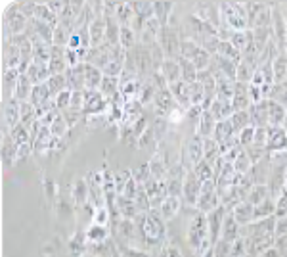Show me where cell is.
<instances>
[{"mask_svg": "<svg viewBox=\"0 0 287 257\" xmlns=\"http://www.w3.org/2000/svg\"><path fill=\"white\" fill-rule=\"evenodd\" d=\"M253 41H255V46L257 50H262L268 42L272 41L270 39V33H272V27H261V29H253Z\"/></svg>", "mask_w": 287, "mask_h": 257, "instance_id": "39", "label": "cell"}, {"mask_svg": "<svg viewBox=\"0 0 287 257\" xmlns=\"http://www.w3.org/2000/svg\"><path fill=\"white\" fill-rule=\"evenodd\" d=\"M105 31H107V21L105 17H94L90 25H88V33H90V48H98L105 42Z\"/></svg>", "mask_w": 287, "mask_h": 257, "instance_id": "13", "label": "cell"}, {"mask_svg": "<svg viewBox=\"0 0 287 257\" xmlns=\"http://www.w3.org/2000/svg\"><path fill=\"white\" fill-rule=\"evenodd\" d=\"M197 83H201V86L205 88V94L211 96V98H216V79L209 69L197 73Z\"/></svg>", "mask_w": 287, "mask_h": 257, "instance_id": "28", "label": "cell"}, {"mask_svg": "<svg viewBox=\"0 0 287 257\" xmlns=\"http://www.w3.org/2000/svg\"><path fill=\"white\" fill-rule=\"evenodd\" d=\"M249 165H251L249 154H247V152H241V154H239V158H237V160H235V163H234L235 171H237V173H243V171L247 169Z\"/></svg>", "mask_w": 287, "mask_h": 257, "instance_id": "53", "label": "cell"}, {"mask_svg": "<svg viewBox=\"0 0 287 257\" xmlns=\"http://www.w3.org/2000/svg\"><path fill=\"white\" fill-rule=\"evenodd\" d=\"M119 85H121V79H119V77L104 75V81L100 85V92L111 98V96H115L119 92Z\"/></svg>", "mask_w": 287, "mask_h": 257, "instance_id": "38", "label": "cell"}, {"mask_svg": "<svg viewBox=\"0 0 287 257\" xmlns=\"http://www.w3.org/2000/svg\"><path fill=\"white\" fill-rule=\"evenodd\" d=\"M35 121H39V117H37V108H35L31 102H21V123L29 129Z\"/></svg>", "mask_w": 287, "mask_h": 257, "instance_id": "40", "label": "cell"}, {"mask_svg": "<svg viewBox=\"0 0 287 257\" xmlns=\"http://www.w3.org/2000/svg\"><path fill=\"white\" fill-rule=\"evenodd\" d=\"M132 58H134V64L138 69V75L140 77H147V75H153L155 69H153V60H151V52L147 46L144 44H136V48L131 50Z\"/></svg>", "mask_w": 287, "mask_h": 257, "instance_id": "4", "label": "cell"}, {"mask_svg": "<svg viewBox=\"0 0 287 257\" xmlns=\"http://www.w3.org/2000/svg\"><path fill=\"white\" fill-rule=\"evenodd\" d=\"M268 150H286L287 148V131L284 127L280 129H270L268 127Z\"/></svg>", "mask_w": 287, "mask_h": 257, "instance_id": "21", "label": "cell"}, {"mask_svg": "<svg viewBox=\"0 0 287 257\" xmlns=\"http://www.w3.org/2000/svg\"><path fill=\"white\" fill-rule=\"evenodd\" d=\"M46 86H48V90H50V96H52V100L56 96H60L64 90H67V77L66 73L64 75H52L48 81H46Z\"/></svg>", "mask_w": 287, "mask_h": 257, "instance_id": "30", "label": "cell"}, {"mask_svg": "<svg viewBox=\"0 0 287 257\" xmlns=\"http://www.w3.org/2000/svg\"><path fill=\"white\" fill-rule=\"evenodd\" d=\"M196 176L201 180V182H207V180H211V176H213V169H211V165L205 162V160L196 165Z\"/></svg>", "mask_w": 287, "mask_h": 257, "instance_id": "47", "label": "cell"}, {"mask_svg": "<svg viewBox=\"0 0 287 257\" xmlns=\"http://www.w3.org/2000/svg\"><path fill=\"white\" fill-rule=\"evenodd\" d=\"M284 129L287 131V117H286V123H284Z\"/></svg>", "mask_w": 287, "mask_h": 257, "instance_id": "57", "label": "cell"}, {"mask_svg": "<svg viewBox=\"0 0 287 257\" xmlns=\"http://www.w3.org/2000/svg\"><path fill=\"white\" fill-rule=\"evenodd\" d=\"M287 117V109L284 104L276 102V100H268V127L270 129H280Z\"/></svg>", "mask_w": 287, "mask_h": 257, "instance_id": "14", "label": "cell"}, {"mask_svg": "<svg viewBox=\"0 0 287 257\" xmlns=\"http://www.w3.org/2000/svg\"><path fill=\"white\" fill-rule=\"evenodd\" d=\"M211 113H213V117L218 121H228L232 115H234V108H232V102H224V100H218V98H215V102H213V106L209 109Z\"/></svg>", "mask_w": 287, "mask_h": 257, "instance_id": "20", "label": "cell"}, {"mask_svg": "<svg viewBox=\"0 0 287 257\" xmlns=\"http://www.w3.org/2000/svg\"><path fill=\"white\" fill-rule=\"evenodd\" d=\"M159 73L165 77V81L169 83H176V81H182V71H180V66H178V62L176 60H172V58H167L165 62H163V66L159 69Z\"/></svg>", "mask_w": 287, "mask_h": 257, "instance_id": "18", "label": "cell"}, {"mask_svg": "<svg viewBox=\"0 0 287 257\" xmlns=\"http://www.w3.org/2000/svg\"><path fill=\"white\" fill-rule=\"evenodd\" d=\"M190 92H192V106H203V102H205V88L201 86V83H194V85H190Z\"/></svg>", "mask_w": 287, "mask_h": 257, "instance_id": "44", "label": "cell"}, {"mask_svg": "<svg viewBox=\"0 0 287 257\" xmlns=\"http://www.w3.org/2000/svg\"><path fill=\"white\" fill-rule=\"evenodd\" d=\"M266 144H268V127H257V131H255V140H253V146L264 148Z\"/></svg>", "mask_w": 287, "mask_h": 257, "instance_id": "49", "label": "cell"}, {"mask_svg": "<svg viewBox=\"0 0 287 257\" xmlns=\"http://www.w3.org/2000/svg\"><path fill=\"white\" fill-rule=\"evenodd\" d=\"M172 4H169V2H157V4H153V17H157L159 19V23L163 25V27H167L169 25V19L170 17V12H172Z\"/></svg>", "mask_w": 287, "mask_h": 257, "instance_id": "35", "label": "cell"}, {"mask_svg": "<svg viewBox=\"0 0 287 257\" xmlns=\"http://www.w3.org/2000/svg\"><path fill=\"white\" fill-rule=\"evenodd\" d=\"M218 56H224V58H228V60H234L235 64H241V62H243V54H241L230 41H220Z\"/></svg>", "mask_w": 287, "mask_h": 257, "instance_id": "34", "label": "cell"}, {"mask_svg": "<svg viewBox=\"0 0 287 257\" xmlns=\"http://www.w3.org/2000/svg\"><path fill=\"white\" fill-rule=\"evenodd\" d=\"M232 108H234V113L235 111H247V109L251 108V100H249V85L235 81Z\"/></svg>", "mask_w": 287, "mask_h": 257, "instance_id": "11", "label": "cell"}, {"mask_svg": "<svg viewBox=\"0 0 287 257\" xmlns=\"http://www.w3.org/2000/svg\"><path fill=\"white\" fill-rule=\"evenodd\" d=\"M127 50L117 44V46H113L111 48V56H109V64H107V68L104 69V75H109V77H119L121 73H123V69H125V62H127Z\"/></svg>", "mask_w": 287, "mask_h": 257, "instance_id": "5", "label": "cell"}, {"mask_svg": "<svg viewBox=\"0 0 287 257\" xmlns=\"http://www.w3.org/2000/svg\"><path fill=\"white\" fill-rule=\"evenodd\" d=\"M253 73H255V66H251V64H247V62H241V64H237L235 81L249 85V83H251V79H253Z\"/></svg>", "mask_w": 287, "mask_h": 257, "instance_id": "42", "label": "cell"}, {"mask_svg": "<svg viewBox=\"0 0 287 257\" xmlns=\"http://www.w3.org/2000/svg\"><path fill=\"white\" fill-rule=\"evenodd\" d=\"M35 17L40 19V21H44V23H48V25H52V27H56V25L60 23V17H58V15L54 14L52 10L48 8V4H37Z\"/></svg>", "mask_w": 287, "mask_h": 257, "instance_id": "31", "label": "cell"}, {"mask_svg": "<svg viewBox=\"0 0 287 257\" xmlns=\"http://www.w3.org/2000/svg\"><path fill=\"white\" fill-rule=\"evenodd\" d=\"M234 136H235V131L234 127H232V123H230V119H228V121L216 123L215 133H213V138L216 140V144H222V142H226V140H230V138H234Z\"/></svg>", "mask_w": 287, "mask_h": 257, "instance_id": "27", "label": "cell"}, {"mask_svg": "<svg viewBox=\"0 0 287 257\" xmlns=\"http://www.w3.org/2000/svg\"><path fill=\"white\" fill-rule=\"evenodd\" d=\"M215 127H216V119L213 117V113L211 111H203L201 119L197 123V135L203 136V138H213Z\"/></svg>", "mask_w": 287, "mask_h": 257, "instance_id": "23", "label": "cell"}, {"mask_svg": "<svg viewBox=\"0 0 287 257\" xmlns=\"http://www.w3.org/2000/svg\"><path fill=\"white\" fill-rule=\"evenodd\" d=\"M272 69H274L276 85H282V83L287 81V54L286 52L276 56V60L272 62Z\"/></svg>", "mask_w": 287, "mask_h": 257, "instance_id": "26", "label": "cell"}, {"mask_svg": "<svg viewBox=\"0 0 287 257\" xmlns=\"http://www.w3.org/2000/svg\"><path fill=\"white\" fill-rule=\"evenodd\" d=\"M211 60H213V56L207 52V50H199L196 54V58L192 60L194 62V66H196V69L197 71H205V69H209V66H211Z\"/></svg>", "mask_w": 287, "mask_h": 257, "instance_id": "45", "label": "cell"}, {"mask_svg": "<svg viewBox=\"0 0 287 257\" xmlns=\"http://www.w3.org/2000/svg\"><path fill=\"white\" fill-rule=\"evenodd\" d=\"M71 96H73V92L67 88V90H64L60 96H56L54 98V102H56V108L60 109V111H67L69 109V106H71Z\"/></svg>", "mask_w": 287, "mask_h": 257, "instance_id": "48", "label": "cell"}, {"mask_svg": "<svg viewBox=\"0 0 287 257\" xmlns=\"http://www.w3.org/2000/svg\"><path fill=\"white\" fill-rule=\"evenodd\" d=\"M199 50H201V44H197L194 39L180 37V56H182V58H186V60H194Z\"/></svg>", "mask_w": 287, "mask_h": 257, "instance_id": "33", "label": "cell"}, {"mask_svg": "<svg viewBox=\"0 0 287 257\" xmlns=\"http://www.w3.org/2000/svg\"><path fill=\"white\" fill-rule=\"evenodd\" d=\"M230 123H232V127H234L235 135H237V133H241L243 129L251 127L253 123H251V115H249V109H247V111H235L234 115L230 117Z\"/></svg>", "mask_w": 287, "mask_h": 257, "instance_id": "36", "label": "cell"}, {"mask_svg": "<svg viewBox=\"0 0 287 257\" xmlns=\"http://www.w3.org/2000/svg\"><path fill=\"white\" fill-rule=\"evenodd\" d=\"M153 104H155L157 113L161 117L165 115H170V111L174 109V96L170 92L169 86H163V88H157L155 90V98H153Z\"/></svg>", "mask_w": 287, "mask_h": 257, "instance_id": "6", "label": "cell"}, {"mask_svg": "<svg viewBox=\"0 0 287 257\" xmlns=\"http://www.w3.org/2000/svg\"><path fill=\"white\" fill-rule=\"evenodd\" d=\"M170 92L174 96V100L178 102V106L184 109L192 108V92H190V85L186 81H176L169 85Z\"/></svg>", "mask_w": 287, "mask_h": 257, "instance_id": "9", "label": "cell"}, {"mask_svg": "<svg viewBox=\"0 0 287 257\" xmlns=\"http://www.w3.org/2000/svg\"><path fill=\"white\" fill-rule=\"evenodd\" d=\"M132 10H134L136 17H140L142 21H147L153 17V4L151 2H134Z\"/></svg>", "mask_w": 287, "mask_h": 257, "instance_id": "41", "label": "cell"}, {"mask_svg": "<svg viewBox=\"0 0 287 257\" xmlns=\"http://www.w3.org/2000/svg\"><path fill=\"white\" fill-rule=\"evenodd\" d=\"M159 44L163 48V54L165 58H178L180 56V35L178 31L172 27V25H167V27L161 29L159 33Z\"/></svg>", "mask_w": 287, "mask_h": 257, "instance_id": "3", "label": "cell"}, {"mask_svg": "<svg viewBox=\"0 0 287 257\" xmlns=\"http://www.w3.org/2000/svg\"><path fill=\"white\" fill-rule=\"evenodd\" d=\"M249 115L253 127H268V100L261 104H253L249 108Z\"/></svg>", "mask_w": 287, "mask_h": 257, "instance_id": "17", "label": "cell"}, {"mask_svg": "<svg viewBox=\"0 0 287 257\" xmlns=\"http://www.w3.org/2000/svg\"><path fill=\"white\" fill-rule=\"evenodd\" d=\"M211 66L213 68H216L220 71L224 77H228L230 81L235 83V73H237V64H235L234 60H228V58H224V56H213V60H211Z\"/></svg>", "mask_w": 287, "mask_h": 257, "instance_id": "16", "label": "cell"}, {"mask_svg": "<svg viewBox=\"0 0 287 257\" xmlns=\"http://www.w3.org/2000/svg\"><path fill=\"white\" fill-rule=\"evenodd\" d=\"M19 123H21V102L15 98H8L6 108H4V125L8 129V133Z\"/></svg>", "mask_w": 287, "mask_h": 257, "instance_id": "8", "label": "cell"}, {"mask_svg": "<svg viewBox=\"0 0 287 257\" xmlns=\"http://www.w3.org/2000/svg\"><path fill=\"white\" fill-rule=\"evenodd\" d=\"M241 6H243L245 15H247L249 27H272V6L262 4V2H247V4H241Z\"/></svg>", "mask_w": 287, "mask_h": 257, "instance_id": "2", "label": "cell"}, {"mask_svg": "<svg viewBox=\"0 0 287 257\" xmlns=\"http://www.w3.org/2000/svg\"><path fill=\"white\" fill-rule=\"evenodd\" d=\"M50 77L52 75H64L67 71V58H66V48L62 46H52V52H50Z\"/></svg>", "mask_w": 287, "mask_h": 257, "instance_id": "10", "label": "cell"}, {"mask_svg": "<svg viewBox=\"0 0 287 257\" xmlns=\"http://www.w3.org/2000/svg\"><path fill=\"white\" fill-rule=\"evenodd\" d=\"M249 100H251V106H253V104H261V102H264V96H262V86L249 85Z\"/></svg>", "mask_w": 287, "mask_h": 257, "instance_id": "52", "label": "cell"}, {"mask_svg": "<svg viewBox=\"0 0 287 257\" xmlns=\"http://www.w3.org/2000/svg\"><path fill=\"white\" fill-rule=\"evenodd\" d=\"M262 152H264V148H259V146H249L247 148V154H249V160L251 162H259L262 156Z\"/></svg>", "mask_w": 287, "mask_h": 257, "instance_id": "55", "label": "cell"}, {"mask_svg": "<svg viewBox=\"0 0 287 257\" xmlns=\"http://www.w3.org/2000/svg\"><path fill=\"white\" fill-rule=\"evenodd\" d=\"M107 96L96 90H84V113H102L107 108Z\"/></svg>", "mask_w": 287, "mask_h": 257, "instance_id": "7", "label": "cell"}, {"mask_svg": "<svg viewBox=\"0 0 287 257\" xmlns=\"http://www.w3.org/2000/svg\"><path fill=\"white\" fill-rule=\"evenodd\" d=\"M176 207H178V202L172 198V200H167V203H165V209H167V213H174L176 211Z\"/></svg>", "mask_w": 287, "mask_h": 257, "instance_id": "56", "label": "cell"}, {"mask_svg": "<svg viewBox=\"0 0 287 257\" xmlns=\"http://www.w3.org/2000/svg\"><path fill=\"white\" fill-rule=\"evenodd\" d=\"M33 83L29 81V77L27 75H19V79H17V85H15V90H13V96L15 100H19V102H29V98H31V92H33Z\"/></svg>", "mask_w": 287, "mask_h": 257, "instance_id": "22", "label": "cell"}, {"mask_svg": "<svg viewBox=\"0 0 287 257\" xmlns=\"http://www.w3.org/2000/svg\"><path fill=\"white\" fill-rule=\"evenodd\" d=\"M69 109H73V111H78V113H80V109H84V90L73 92V96H71V106H69Z\"/></svg>", "mask_w": 287, "mask_h": 257, "instance_id": "50", "label": "cell"}, {"mask_svg": "<svg viewBox=\"0 0 287 257\" xmlns=\"http://www.w3.org/2000/svg\"><path fill=\"white\" fill-rule=\"evenodd\" d=\"M104 81V71L94 68L90 64H84V86L86 90H96Z\"/></svg>", "mask_w": 287, "mask_h": 257, "instance_id": "19", "label": "cell"}, {"mask_svg": "<svg viewBox=\"0 0 287 257\" xmlns=\"http://www.w3.org/2000/svg\"><path fill=\"white\" fill-rule=\"evenodd\" d=\"M249 39H251V31H234L230 42L243 54V50L247 48V44H249Z\"/></svg>", "mask_w": 287, "mask_h": 257, "instance_id": "43", "label": "cell"}, {"mask_svg": "<svg viewBox=\"0 0 287 257\" xmlns=\"http://www.w3.org/2000/svg\"><path fill=\"white\" fill-rule=\"evenodd\" d=\"M10 138H12L13 142L17 144V146H21V144H27V142H33L31 140V133H29V129H27L23 123H19V125H15L12 131L8 133Z\"/></svg>", "mask_w": 287, "mask_h": 257, "instance_id": "37", "label": "cell"}, {"mask_svg": "<svg viewBox=\"0 0 287 257\" xmlns=\"http://www.w3.org/2000/svg\"><path fill=\"white\" fill-rule=\"evenodd\" d=\"M255 131H257V127H247V129H243L241 133H237V142L241 144V148H249V146H253V140H255Z\"/></svg>", "mask_w": 287, "mask_h": 257, "instance_id": "46", "label": "cell"}, {"mask_svg": "<svg viewBox=\"0 0 287 257\" xmlns=\"http://www.w3.org/2000/svg\"><path fill=\"white\" fill-rule=\"evenodd\" d=\"M176 62H178V66H180V71H182V81H186L188 85H194L197 81V71L196 66H194V62L192 60H186L182 56H178V58H174Z\"/></svg>", "mask_w": 287, "mask_h": 257, "instance_id": "24", "label": "cell"}, {"mask_svg": "<svg viewBox=\"0 0 287 257\" xmlns=\"http://www.w3.org/2000/svg\"><path fill=\"white\" fill-rule=\"evenodd\" d=\"M201 236H205V221L197 219L196 223H194V236H192V242L197 244V238H201Z\"/></svg>", "mask_w": 287, "mask_h": 257, "instance_id": "54", "label": "cell"}, {"mask_svg": "<svg viewBox=\"0 0 287 257\" xmlns=\"http://www.w3.org/2000/svg\"><path fill=\"white\" fill-rule=\"evenodd\" d=\"M136 31L132 27H121V33H119V44L127 50V52H131L136 48Z\"/></svg>", "mask_w": 287, "mask_h": 257, "instance_id": "32", "label": "cell"}, {"mask_svg": "<svg viewBox=\"0 0 287 257\" xmlns=\"http://www.w3.org/2000/svg\"><path fill=\"white\" fill-rule=\"evenodd\" d=\"M25 75L29 77V81L33 83V85H44V83L50 79V69H48L46 64H40V62H35V60H33Z\"/></svg>", "mask_w": 287, "mask_h": 257, "instance_id": "15", "label": "cell"}, {"mask_svg": "<svg viewBox=\"0 0 287 257\" xmlns=\"http://www.w3.org/2000/svg\"><path fill=\"white\" fill-rule=\"evenodd\" d=\"M205 138L203 136H199L196 133V136L192 138V142H190V146H188V156H190V160L196 163H201L203 162V154H205Z\"/></svg>", "mask_w": 287, "mask_h": 257, "instance_id": "25", "label": "cell"}, {"mask_svg": "<svg viewBox=\"0 0 287 257\" xmlns=\"http://www.w3.org/2000/svg\"><path fill=\"white\" fill-rule=\"evenodd\" d=\"M67 88L71 92H78V90H86L84 86V64L75 66V68H67Z\"/></svg>", "mask_w": 287, "mask_h": 257, "instance_id": "12", "label": "cell"}, {"mask_svg": "<svg viewBox=\"0 0 287 257\" xmlns=\"http://www.w3.org/2000/svg\"><path fill=\"white\" fill-rule=\"evenodd\" d=\"M66 119L62 117V115H58L56 117V121L52 123V127H50V131H52V135L56 136V138H60V136L66 135Z\"/></svg>", "mask_w": 287, "mask_h": 257, "instance_id": "51", "label": "cell"}, {"mask_svg": "<svg viewBox=\"0 0 287 257\" xmlns=\"http://www.w3.org/2000/svg\"><path fill=\"white\" fill-rule=\"evenodd\" d=\"M50 90H48V86H46V83L44 85H35L33 86V92H31V98H29V102L35 106V108H40L42 104H46V102H50Z\"/></svg>", "mask_w": 287, "mask_h": 257, "instance_id": "29", "label": "cell"}, {"mask_svg": "<svg viewBox=\"0 0 287 257\" xmlns=\"http://www.w3.org/2000/svg\"><path fill=\"white\" fill-rule=\"evenodd\" d=\"M218 10H220V19L224 27L232 29V31H249L247 15H245V10L241 4L222 2Z\"/></svg>", "mask_w": 287, "mask_h": 257, "instance_id": "1", "label": "cell"}]
</instances>
